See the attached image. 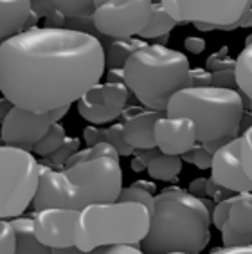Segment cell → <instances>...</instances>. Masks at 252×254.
<instances>
[{
  "mask_svg": "<svg viewBox=\"0 0 252 254\" xmlns=\"http://www.w3.org/2000/svg\"><path fill=\"white\" fill-rule=\"evenodd\" d=\"M184 47L191 54H202L205 51V40L200 36H189V38H186Z\"/></svg>",
  "mask_w": 252,
  "mask_h": 254,
  "instance_id": "obj_38",
  "label": "cell"
},
{
  "mask_svg": "<svg viewBox=\"0 0 252 254\" xmlns=\"http://www.w3.org/2000/svg\"><path fill=\"white\" fill-rule=\"evenodd\" d=\"M146 42L141 38H128V40H114L107 51H105V58L110 68H123L128 62L131 54L137 53L139 49L146 47Z\"/></svg>",
  "mask_w": 252,
  "mask_h": 254,
  "instance_id": "obj_20",
  "label": "cell"
},
{
  "mask_svg": "<svg viewBox=\"0 0 252 254\" xmlns=\"http://www.w3.org/2000/svg\"><path fill=\"white\" fill-rule=\"evenodd\" d=\"M123 70L125 85L146 110L164 114L175 94L189 88L188 56L162 44L146 45L133 53Z\"/></svg>",
  "mask_w": 252,
  "mask_h": 254,
  "instance_id": "obj_4",
  "label": "cell"
},
{
  "mask_svg": "<svg viewBox=\"0 0 252 254\" xmlns=\"http://www.w3.org/2000/svg\"><path fill=\"white\" fill-rule=\"evenodd\" d=\"M164 114L170 118L193 119L202 144L231 142L240 137L245 101L233 88L189 87L175 94Z\"/></svg>",
  "mask_w": 252,
  "mask_h": 254,
  "instance_id": "obj_5",
  "label": "cell"
},
{
  "mask_svg": "<svg viewBox=\"0 0 252 254\" xmlns=\"http://www.w3.org/2000/svg\"><path fill=\"white\" fill-rule=\"evenodd\" d=\"M236 27H252V7H249V9L242 15V18L238 20L234 25L227 27V29H236Z\"/></svg>",
  "mask_w": 252,
  "mask_h": 254,
  "instance_id": "obj_43",
  "label": "cell"
},
{
  "mask_svg": "<svg viewBox=\"0 0 252 254\" xmlns=\"http://www.w3.org/2000/svg\"><path fill=\"white\" fill-rule=\"evenodd\" d=\"M108 83H121L125 85V70L123 68H110L108 70Z\"/></svg>",
  "mask_w": 252,
  "mask_h": 254,
  "instance_id": "obj_44",
  "label": "cell"
},
{
  "mask_svg": "<svg viewBox=\"0 0 252 254\" xmlns=\"http://www.w3.org/2000/svg\"><path fill=\"white\" fill-rule=\"evenodd\" d=\"M51 251H53V254H85L76 245H72V247H63V249H51Z\"/></svg>",
  "mask_w": 252,
  "mask_h": 254,
  "instance_id": "obj_48",
  "label": "cell"
},
{
  "mask_svg": "<svg viewBox=\"0 0 252 254\" xmlns=\"http://www.w3.org/2000/svg\"><path fill=\"white\" fill-rule=\"evenodd\" d=\"M209 204L182 188H166L155 195L150 231L141 242L144 254H198L209 244Z\"/></svg>",
  "mask_w": 252,
  "mask_h": 254,
  "instance_id": "obj_2",
  "label": "cell"
},
{
  "mask_svg": "<svg viewBox=\"0 0 252 254\" xmlns=\"http://www.w3.org/2000/svg\"><path fill=\"white\" fill-rule=\"evenodd\" d=\"M54 9L62 13L65 18L72 16V18H81L88 15L92 16L96 9V2H87V0H54Z\"/></svg>",
  "mask_w": 252,
  "mask_h": 254,
  "instance_id": "obj_27",
  "label": "cell"
},
{
  "mask_svg": "<svg viewBox=\"0 0 252 254\" xmlns=\"http://www.w3.org/2000/svg\"><path fill=\"white\" fill-rule=\"evenodd\" d=\"M121 191V164L110 157L79 162L62 171L40 164V181L33 207L36 211L47 207L81 211L92 204L116 202Z\"/></svg>",
  "mask_w": 252,
  "mask_h": 254,
  "instance_id": "obj_3",
  "label": "cell"
},
{
  "mask_svg": "<svg viewBox=\"0 0 252 254\" xmlns=\"http://www.w3.org/2000/svg\"><path fill=\"white\" fill-rule=\"evenodd\" d=\"M155 146L164 155H186L198 142V132L193 119L162 116L153 128Z\"/></svg>",
  "mask_w": 252,
  "mask_h": 254,
  "instance_id": "obj_14",
  "label": "cell"
},
{
  "mask_svg": "<svg viewBox=\"0 0 252 254\" xmlns=\"http://www.w3.org/2000/svg\"><path fill=\"white\" fill-rule=\"evenodd\" d=\"M234 76H236V87L243 96H247L252 105V44L247 45L236 58Z\"/></svg>",
  "mask_w": 252,
  "mask_h": 254,
  "instance_id": "obj_22",
  "label": "cell"
},
{
  "mask_svg": "<svg viewBox=\"0 0 252 254\" xmlns=\"http://www.w3.org/2000/svg\"><path fill=\"white\" fill-rule=\"evenodd\" d=\"M153 11L150 0H107L96 2L92 20L101 34L114 40H128L141 34Z\"/></svg>",
  "mask_w": 252,
  "mask_h": 254,
  "instance_id": "obj_8",
  "label": "cell"
},
{
  "mask_svg": "<svg viewBox=\"0 0 252 254\" xmlns=\"http://www.w3.org/2000/svg\"><path fill=\"white\" fill-rule=\"evenodd\" d=\"M160 118H162L160 112L142 110L137 107H126L123 110V119H125L123 127H125L126 142L133 150H153V148H157L153 128Z\"/></svg>",
  "mask_w": 252,
  "mask_h": 254,
  "instance_id": "obj_16",
  "label": "cell"
},
{
  "mask_svg": "<svg viewBox=\"0 0 252 254\" xmlns=\"http://www.w3.org/2000/svg\"><path fill=\"white\" fill-rule=\"evenodd\" d=\"M67 139V133H65V128L56 123L53 127L49 128V132L45 133L40 142H36L33 148V155H40V157H47L51 155L53 152H56L60 146H62L63 142Z\"/></svg>",
  "mask_w": 252,
  "mask_h": 254,
  "instance_id": "obj_24",
  "label": "cell"
},
{
  "mask_svg": "<svg viewBox=\"0 0 252 254\" xmlns=\"http://www.w3.org/2000/svg\"><path fill=\"white\" fill-rule=\"evenodd\" d=\"M168 254H188V253H168Z\"/></svg>",
  "mask_w": 252,
  "mask_h": 254,
  "instance_id": "obj_51",
  "label": "cell"
},
{
  "mask_svg": "<svg viewBox=\"0 0 252 254\" xmlns=\"http://www.w3.org/2000/svg\"><path fill=\"white\" fill-rule=\"evenodd\" d=\"M63 24H65V16L58 11L51 13L49 16H45V25L44 27H51V29H62Z\"/></svg>",
  "mask_w": 252,
  "mask_h": 254,
  "instance_id": "obj_40",
  "label": "cell"
},
{
  "mask_svg": "<svg viewBox=\"0 0 252 254\" xmlns=\"http://www.w3.org/2000/svg\"><path fill=\"white\" fill-rule=\"evenodd\" d=\"M83 139L87 142V146H94L97 142H103V128L90 125L83 130Z\"/></svg>",
  "mask_w": 252,
  "mask_h": 254,
  "instance_id": "obj_37",
  "label": "cell"
},
{
  "mask_svg": "<svg viewBox=\"0 0 252 254\" xmlns=\"http://www.w3.org/2000/svg\"><path fill=\"white\" fill-rule=\"evenodd\" d=\"M9 222L15 229L16 236L15 254H53V251L40 244L38 238L34 236L33 218L18 216V218H13Z\"/></svg>",
  "mask_w": 252,
  "mask_h": 254,
  "instance_id": "obj_18",
  "label": "cell"
},
{
  "mask_svg": "<svg viewBox=\"0 0 252 254\" xmlns=\"http://www.w3.org/2000/svg\"><path fill=\"white\" fill-rule=\"evenodd\" d=\"M211 179L231 193H252V181L245 175L240 159V141L233 139L213 153Z\"/></svg>",
  "mask_w": 252,
  "mask_h": 254,
  "instance_id": "obj_13",
  "label": "cell"
},
{
  "mask_svg": "<svg viewBox=\"0 0 252 254\" xmlns=\"http://www.w3.org/2000/svg\"><path fill=\"white\" fill-rule=\"evenodd\" d=\"M40 162L31 152L0 146V220H13L33 205L38 190Z\"/></svg>",
  "mask_w": 252,
  "mask_h": 254,
  "instance_id": "obj_7",
  "label": "cell"
},
{
  "mask_svg": "<svg viewBox=\"0 0 252 254\" xmlns=\"http://www.w3.org/2000/svg\"><path fill=\"white\" fill-rule=\"evenodd\" d=\"M119 202H135V204L146 205L148 209H153V202H155V195H151L148 191L141 190V188H135L133 184L128 188H123L121 195L117 198Z\"/></svg>",
  "mask_w": 252,
  "mask_h": 254,
  "instance_id": "obj_29",
  "label": "cell"
},
{
  "mask_svg": "<svg viewBox=\"0 0 252 254\" xmlns=\"http://www.w3.org/2000/svg\"><path fill=\"white\" fill-rule=\"evenodd\" d=\"M53 127L49 114L31 112L13 107L0 127V139L5 146H13L33 153V148Z\"/></svg>",
  "mask_w": 252,
  "mask_h": 254,
  "instance_id": "obj_11",
  "label": "cell"
},
{
  "mask_svg": "<svg viewBox=\"0 0 252 254\" xmlns=\"http://www.w3.org/2000/svg\"><path fill=\"white\" fill-rule=\"evenodd\" d=\"M146 170H148V175L155 181L162 182H171L177 181V177L180 175L182 171V159L175 155H164V153H159L157 157H153L148 164H146Z\"/></svg>",
  "mask_w": 252,
  "mask_h": 254,
  "instance_id": "obj_19",
  "label": "cell"
},
{
  "mask_svg": "<svg viewBox=\"0 0 252 254\" xmlns=\"http://www.w3.org/2000/svg\"><path fill=\"white\" fill-rule=\"evenodd\" d=\"M213 87L218 88H233L236 90V76H234V70H218V72H213Z\"/></svg>",
  "mask_w": 252,
  "mask_h": 254,
  "instance_id": "obj_36",
  "label": "cell"
},
{
  "mask_svg": "<svg viewBox=\"0 0 252 254\" xmlns=\"http://www.w3.org/2000/svg\"><path fill=\"white\" fill-rule=\"evenodd\" d=\"M189 87H213V76L205 68H191Z\"/></svg>",
  "mask_w": 252,
  "mask_h": 254,
  "instance_id": "obj_35",
  "label": "cell"
},
{
  "mask_svg": "<svg viewBox=\"0 0 252 254\" xmlns=\"http://www.w3.org/2000/svg\"><path fill=\"white\" fill-rule=\"evenodd\" d=\"M87 254H144L139 245H108V247H99L92 253Z\"/></svg>",
  "mask_w": 252,
  "mask_h": 254,
  "instance_id": "obj_34",
  "label": "cell"
},
{
  "mask_svg": "<svg viewBox=\"0 0 252 254\" xmlns=\"http://www.w3.org/2000/svg\"><path fill=\"white\" fill-rule=\"evenodd\" d=\"M133 186H135V188H141V190L148 191V193H151V195H155V182L137 181V182H133Z\"/></svg>",
  "mask_w": 252,
  "mask_h": 254,
  "instance_id": "obj_47",
  "label": "cell"
},
{
  "mask_svg": "<svg viewBox=\"0 0 252 254\" xmlns=\"http://www.w3.org/2000/svg\"><path fill=\"white\" fill-rule=\"evenodd\" d=\"M128 87L121 83H99L92 87L81 99H78L76 108L85 121L94 127H101L116 121L123 116L128 101Z\"/></svg>",
  "mask_w": 252,
  "mask_h": 254,
  "instance_id": "obj_10",
  "label": "cell"
},
{
  "mask_svg": "<svg viewBox=\"0 0 252 254\" xmlns=\"http://www.w3.org/2000/svg\"><path fill=\"white\" fill-rule=\"evenodd\" d=\"M78 209L70 207H47L36 211L33 216L34 236L49 249H63L76 245Z\"/></svg>",
  "mask_w": 252,
  "mask_h": 254,
  "instance_id": "obj_12",
  "label": "cell"
},
{
  "mask_svg": "<svg viewBox=\"0 0 252 254\" xmlns=\"http://www.w3.org/2000/svg\"><path fill=\"white\" fill-rule=\"evenodd\" d=\"M105 47L87 31L33 27L0 45V92L13 107L49 114L99 85Z\"/></svg>",
  "mask_w": 252,
  "mask_h": 254,
  "instance_id": "obj_1",
  "label": "cell"
},
{
  "mask_svg": "<svg viewBox=\"0 0 252 254\" xmlns=\"http://www.w3.org/2000/svg\"><path fill=\"white\" fill-rule=\"evenodd\" d=\"M16 236L9 220H0V254H15Z\"/></svg>",
  "mask_w": 252,
  "mask_h": 254,
  "instance_id": "obj_31",
  "label": "cell"
},
{
  "mask_svg": "<svg viewBox=\"0 0 252 254\" xmlns=\"http://www.w3.org/2000/svg\"><path fill=\"white\" fill-rule=\"evenodd\" d=\"M160 5L177 24H204L209 27L227 29L234 25L249 7L251 0L236 2H191V0H164Z\"/></svg>",
  "mask_w": 252,
  "mask_h": 254,
  "instance_id": "obj_9",
  "label": "cell"
},
{
  "mask_svg": "<svg viewBox=\"0 0 252 254\" xmlns=\"http://www.w3.org/2000/svg\"><path fill=\"white\" fill-rule=\"evenodd\" d=\"M207 68L209 72H218V70H234L236 67V60H231L227 54V47H222L218 53L211 54L207 58Z\"/></svg>",
  "mask_w": 252,
  "mask_h": 254,
  "instance_id": "obj_30",
  "label": "cell"
},
{
  "mask_svg": "<svg viewBox=\"0 0 252 254\" xmlns=\"http://www.w3.org/2000/svg\"><path fill=\"white\" fill-rule=\"evenodd\" d=\"M233 202H234V195L216 204V207H214V211H213V225L216 227V229L222 231L223 224L227 222L229 213H231V207H233Z\"/></svg>",
  "mask_w": 252,
  "mask_h": 254,
  "instance_id": "obj_33",
  "label": "cell"
},
{
  "mask_svg": "<svg viewBox=\"0 0 252 254\" xmlns=\"http://www.w3.org/2000/svg\"><path fill=\"white\" fill-rule=\"evenodd\" d=\"M207 179H204V177H198V179H194L191 184H189V188H188V191L191 193V195H194V196H204V195H207Z\"/></svg>",
  "mask_w": 252,
  "mask_h": 254,
  "instance_id": "obj_39",
  "label": "cell"
},
{
  "mask_svg": "<svg viewBox=\"0 0 252 254\" xmlns=\"http://www.w3.org/2000/svg\"><path fill=\"white\" fill-rule=\"evenodd\" d=\"M184 159L191 161L198 170H211V164H213V153H209L207 150H204L202 146H194L191 152H188L184 155Z\"/></svg>",
  "mask_w": 252,
  "mask_h": 254,
  "instance_id": "obj_32",
  "label": "cell"
},
{
  "mask_svg": "<svg viewBox=\"0 0 252 254\" xmlns=\"http://www.w3.org/2000/svg\"><path fill=\"white\" fill-rule=\"evenodd\" d=\"M151 211L135 202H103L79 211L76 247L92 253L108 245H141L150 231Z\"/></svg>",
  "mask_w": 252,
  "mask_h": 254,
  "instance_id": "obj_6",
  "label": "cell"
},
{
  "mask_svg": "<svg viewBox=\"0 0 252 254\" xmlns=\"http://www.w3.org/2000/svg\"><path fill=\"white\" fill-rule=\"evenodd\" d=\"M33 11L38 16H49L51 13H54V2H31Z\"/></svg>",
  "mask_w": 252,
  "mask_h": 254,
  "instance_id": "obj_41",
  "label": "cell"
},
{
  "mask_svg": "<svg viewBox=\"0 0 252 254\" xmlns=\"http://www.w3.org/2000/svg\"><path fill=\"white\" fill-rule=\"evenodd\" d=\"M238 141H240V159H242L243 171L252 181V125L243 130Z\"/></svg>",
  "mask_w": 252,
  "mask_h": 254,
  "instance_id": "obj_28",
  "label": "cell"
},
{
  "mask_svg": "<svg viewBox=\"0 0 252 254\" xmlns=\"http://www.w3.org/2000/svg\"><path fill=\"white\" fill-rule=\"evenodd\" d=\"M175 25H177V22L166 13L164 7L160 4H153L150 20L139 36H141V40H155L159 36H166L168 33H171L175 29Z\"/></svg>",
  "mask_w": 252,
  "mask_h": 254,
  "instance_id": "obj_21",
  "label": "cell"
},
{
  "mask_svg": "<svg viewBox=\"0 0 252 254\" xmlns=\"http://www.w3.org/2000/svg\"><path fill=\"white\" fill-rule=\"evenodd\" d=\"M38 15L33 11L29 0H13V2H0V42L16 36L22 31L36 27Z\"/></svg>",
  "mask_w": 252,
  "mask_h": 254,
  "instance_id": "obj_17",
  "label": "cell"
},
{
  "mask_svg": "<svg viewBox=\"0 0 252 254\" xmlns=\"http://www.w3.org/2000/svg\"><path fill=\"white\" fill-rule=\"evenodd\" d=\"M79 146H81V141H79L78 137H67L62 146H60L56 152L51 153V155L44 157V161L40 162V164H45V166L53 168V170H58V171L65 170L68 159L76 152L81 150Z\"/></svg>",
  "mask_w": 252,
  "mask_h": 254,
  "instance_id": "obj_23",
  "label": "cell"
},
{
  "mask_svg": "<svg viewBox=\"0 0 252 254\" xmlns=\"http://www.w3.org/2000/svg\"><path fill=\"white\" fill-rule=\"evenodd\" d=\"M68 110H70V107H62V108H56V110H53V112H49V118H51V123H53V125L60 123V121H62V119L68 114Z\"/></svg>",
  "mask_w": 252,
  "mask_h": 254,
  "instance_id": "obj_45",
  "label": "cell"
},
{
  "mask_svg": "<svg viewBox=\"0 0 252 254\" xmlns=\"http://www.w3.org/2000/svg\"><path fill=\"white\" fill-rule=\"evenodd\" d=\"M101 157H110V159H116V161L121 159L119 153H117V150L112 146V144H108V142H97L94 146H87L74 153V155L68 159L67 166H74V164H79V162L94 161V159H101Z\"/></svg>",
  "mask_w": 252,
  "mask_h": 254,
  "instance_id": "obj_25",
  "label": "cell"
},
{
  "mask_svg": "<svg viewBox=\"0 0 252 254\" xmlns=\"http://www.w3.org/2000/svg\"><path fill=\"white\" fill-rule=\"evenodd\" d=\"M223 247L252 245V193L234 195L227 222L222 227Z\"/></svg>",
  "mask_w": 252,
  "mask_h": 254,
  "instance_id": "obj_15",
  "label": "cell"
},
{
  "mask_svg": "<svg viewBox=\"0 0 252 254\" xmlns=\"http://www.w3.org/2000/svg\"><path fill=\"white\" fill-rule=\"evenodd\" d=\"M103 142H108V144L116 148L119 157H130L135 153V150L126 142L123 123H116V125H112L108 128H103Z\"/></svg>",
  "mask_w": 252,
  "mask_h": 254,
  "instance_id": "obj_26",
  "label": "cell"
},
{
  "mask_svg": "<svg viewBox=\"0 0 252 254\" xmlns=\"http://www.w3.org/2000/svg\"><path fill=\"white\" fill-rule=\"evenodd\" d=\"M131 170H133V171H142V170H146V164L142 161H139V159H135V161L131 162Z\"/></svg>",
  "mask_w": 252,
  "mask_h": 254,
  "instance_id": "obj_49",
  "label": "cell"
},
{
  "mask_svg": "<svg viewBox=\"0 0 252 254\" xmlns=\"http://www.w3.org/2000/svg\"><path fill=\"white\" fill-rule=\"evenodd\" d=\"M209 254H252V245H247V247H218Z\"/></svg>",
  "mask_w": 252,
  "mask_h": 254,
  "instance_id": "obj_42",
  "label": "cell"
},
{
  "mask_svg": "<svg viewBox=\"0 0 252 254\" xmlns=\"http://www.w3.org/2000/svg\"><path fill=\"white\" fill-rule=\"evenodd\" d=\"M13 108V105H11L9 101L5 98H0V127H2V123H4L5 116L9 114V110Z\"/></svg>",
  "mask_w": 252,
  "mask_h": 254,
  "instance_id": "obj_46",
  "label": "cell"
},
{
  "mask_svg": "<svg viewBox=\"0 0 252 254\" xmlns=\"http://www.w3.org/2000/svg\"><path fill=\"white\" fill-rule=\"evenodd\" d=\"M251 44H252V34H251V36H249L247 40H245V47H247V45H251Z\"/></svg>",
  "mask_w": 252,
  "mask_h": 254,
  "instance_id": "obj_50",
  "label": "cell"
}]
</instances>
